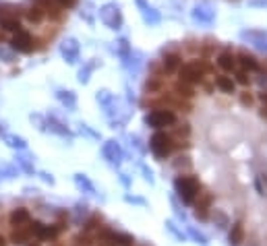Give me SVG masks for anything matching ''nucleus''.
<instances>
[{"label":"nucleus","mask_w":267,"mask_h":246,"mask_svg":"<svg viewBox=\"0 0 267 246\" xmlns=\"http://www.w3.org/2000/svg\"><path fill=\"white\" fill-rule=\"evenodd\" d=\"M0 58H3L5 62H15V50L11 48H3V46H0Z\"/></svg>","instance_id":"nucleus-36"},{"label":"nucleus","mask_w":267,"mask_h":246,"mask_svg":"<svg viewBox=\"0 0 267 246\" xmlns=\"http://www.w3.org/2000/svg\"><path fill=\"white\" fill-rule=\"evenodd\" d=\"M0 42H3V33H0Z\"/></svg>","instance_id":"nucleus-55"},{"label":"nucleus","mask_w":267,"mask_h":246,"mask_svg":"<svg viewBox=\"0 0 267 246\" xmlns=\"http://www.w3.org/2000/svg\"><path fill=\"white\" fill-rule=\"evenodd\" d=\"M209 70H211V66L205 60H191L178 68V77L182 83L195 85V83H203V79Z\"/></svg>","instance_id":"nucleus-1"},{"label":"nucleus","mask_w":267,"mask_h":246,"mask_svg":"<svg viewBox=\"0 0 267 246\" xmlns=\"http://www.w3.org/2000/svg\"><path fill=\"white\" fill-rule=\"evenodd\" d=\"M215 87H218L222 93H228V95L236 93V83L228 75H218V79H215Z\"/></svg>","instance_id":"nucleus-19"},{"label":"nucleus","mask_w":267,"mask_h":246,"mask_svg":"<svg viewBox=\"0 0 267 246\" xmlns=\"http://www.w3.org/2000/svg\"><path fill=\"white\" fill-rule=\"evenodd\" d=\"M166 227H168V230H170V232H172V234H174V236H176V238H178L180 242H185V240H187V236H185V234H182L180 230H176L174 221H166Z\"/></svg>","instance_id":"nucleus-39"},{"label":"nucleus","mask_w":267,"mask_h":246,"mask_svg":"<svg viewBox=\"0 0 267 246\" xmlns=\"http://www.w3.org/2000/svg\"><path fill=\"white\" fill-rule=\"evenodd\" d=\"M52 246H62V244H60V242H54V244H52Z\"/></svg>","instance_id":"nucleus-54"},{"label":"nucleus","mask_w":267,"mask_h":246,"mask_svg":"<svg viewBox=\"0 0 267 246\" xmlns=\"http://www.w3.org/2000/svg\"><path fill=\"white\" fill-rule=\"evenodd\" d=\"M36 42H33V38L27 33V31H23V29H19L15 35H13V40H11V48L15 50V52H21V54H29V52L36 48L33 46Z\"/></svg>","instance_id":"nucleus-6"},{"label":"nucleus","mask_w":267,"mask_h":246,"mask_svg":"<svg viewBox=\"0 0 267 246\" xmlns=\"http://www.w3.org/2000/svg\"><path fill=\"white\" fill-rule=\"evenodd\" d=\"M17 166H19L25 174H33V164H31V157H25V155H19L17 157Z\"/></svg>","instance_id":"nucleus-32"},{"label":"nucleus","mask_w":267,"mask_h":246,"mask_svg":"<svg viewBox=\"0 0 267 246\" xmlns=\"http://www.w3.org/2000/svg\"><path fill=\"white\" fill-rule=\"evenodd\" d=\"M75 184H77L83 192H87V195H95V186L91 184V180L87 178L85 174H77V176H75Z\"/></svg>","instance_id":"nucleus-23"},{"label":"nucleus","mask_w":267,"mask_h":246,"mask_svg":"<svg viewBox=\"0 0 267 246\" xmlns=\"http://www.w3.org/2000/svg\"><path fill=\"white\" fill-rule=\"evenodd\" d=\"M23 15H25V19H27L31 25H40V23L44 21V17H46V13L42 11V7H38L36 3H33L31 7H27V9L23 11Z\"/></svg>","instance_id":"nucleus-17"},{"label":"nucleus","mask_w":267,"mask_h":246,"mask_svg":"<svg viewBox=\"0 0 267 246\" xmlns=\"http://www.w3.org/2000/svg\"><path fill=\"white\" fill-rule=\"evenodd\" d=\"M149 149L154 151L156 157L164 160V157H168L174 149V143H172V137L166 135V133H156L152 139H149Z\"/></svg>","instance_id":"nucleus-4"},{"label":"nucleus","mask_w":267,"mask_h":246,"mask_svg":"<svg viewBox=\"0 0 267 246\" xmlns=\"http://www.w3.org/2000/svg\"><path fill=\"white\" fill-rule=\"evenodd\" d=\"M0 246H7V240H5L3 236H0Z\"/></svg>","instance_id":"nucleus-52"},{"label":"nucleus","mask_w":267,"mask_h":246,"mask_svg":"<svg viewBox=\"0 0 267 246\" xmlns=\"http://www.w3.org/2000/svg\"><path fill=\"white\" fill-rule=\"evenodd\" d=\"M46 127H48V131H52V133H56V135H60V137H71V131L66 129L62 122H58L56 118H48Z\"/></svg>","instance_id":"nucleus-24"},{"label":"nucleus","mask_w":267,"mask_h":246,"mask_svg":"<svg viewBox=\"0 0 267 246\" xmlns=\"http://www.w3.org/2000/svg\"><path fill=\"white\" fill-rule=\"evenodd\" d=\"M211 201H213V197L209 195V192H203V195L199 197V201L195 203V211H193L197 219L205 221V219L209 217V207H211Z\"/></svg>","instance_id":"nucleus-12"},{"label":"nucleus","mask_w":267,"mask_h":246,"mask_svg":"<svg viewBox=\"0 0 267 246\" xmlns=\"http://www.w3.org/2000/svg\"><path fill=\"white\" fill-rule=\"evenodd\" d=\"M13 170L11 168H3V172H0V180H3V178H13Z\"/></svg>","instance_id":"nucleus-48"},{"label":"nucleus","mask_w":267,"mask_h":246,"mask_svg":"<svg viewBox=\"0 0 267 246\" xmlns=\"http://www.w3.org/2000/svg\"><path fill=\"white\" fill-rule=\"evenodd\" d=\"M180 66H182V56L178 54V52H168V54L162 58L164 75H176Z\"/></svg>","instance_id":"nucleus-11"},{"label":"nucleus","mask_w":267,"mask_h":246,"mask_svg":"<svg viewBox=\"0 0 267 246\" xmlns=\"http://www.w3.org/2000/svg\"><path fill=\"white\" fill-rule=\"evenodd\" d=\"M77 246H79V244H77Z\"/></svg>","instance_id":"nucleus-57"},{"label":"nucleus","mask_w":267,"mask_h":246,"mask_svg":"<svg viewBox=\"0 0 267 246\" xmlns=\"http://www.w3.org/2000/svg\"><path fill=\"white\" fill-rule=\"evenodd\" d=\"M234 83H240V85H248L251 83V79H248V73L246 70H236V79Z\"/></svg>","instance_id":"nucleus-40"},{"label":"nucleus","mask_w":267,"mask_h":246,"mask_svg":"<svg viewBox=\"0 0 267 246\" xmlns=\"http://www.w3.org/2000/svg\"><path fill=\"white\" fill-rule=\"evenodd\" d=\"M213 219H215V225H218L220 230H224L226 225H230V221H228L226 213H222V211H218V209H215V215H213Z\"/></svg>","instance_id":"nucleus-34"},{"label":"nucleus","mask_w":267,"mask_h":246,"mask_svg":"<svg viewBox=\"0 0 267 246\" xmlns=\"http://www.w3.org/2000/svg\"><path fill=\"white\" fill-rule=\"evenodd\" d=\"M145 125L152 127V129H166V127H172L176 125V114L172 110H166V108H158L154 112H149L145 116Z\"/></svg>","instance_id":"nucleus-3"},{"label":"nucleus","mask_w":267,"mask_h":246,"mask_svg":"<svg viewBox=\"0 0 267 246\" xmlns=\"http://www.w3.org/2000/svg\"><path fill=\"white\" fill-rule=\"evenodd\" d=\"M193 19L197 23H203V25H211L215 19V11L209 5H199L193 9Z\"/></svg>","instance_id":"nucleus-13"},{"label":"nucleus","mask_w":267,"mask_h":246,"mask_svg":"<svg viewBox=\"0 0 267 246\" xmlns=\"http://www.w3.org/2000/svg\"><path fill=\"white\" fill-rule=\"evenodd\" d=\"M255 188L261 197H267V174H259L255 180Z\"/></svg>","instance_id":"nucleus-31"},{"label":"nucleus","mask_w":267,"mask_h":246,"mask_svg":"<svg viewBox=\"0 0 267 246\" xmlns=\"http://www.w3.org/2000/svg\"><path fill=\"white\" fill-rule=\"evenodd\" d=\"M0 27H3L5 31L17 33V31L21 29V21H19V17H11V19H0Z\"/></svg>","instance_id":"nucleus-27"},{"label":"nucleus","mask_w":267,"mask_h":246,"mask_svg":"<svg viewBox=\"0 0 267 246\" xmlns=\"http://www.w3.org/2000/svg\"><path fill=\"white\" fill-rule=\"evenodd\" d=\"M5 143L11 147V149H27V141L23 137H17V135H5Z\"/></svg>","instance_id":"nucleus-25"},{"label":"nucleus","mask_w":267,"mask_h":246,"mask_svg":"<svg viewBox=\"0 0 267 246\" xmlns=\"http://www.w3.org/2000/svg\"><path fill=\"white\" fill-rule=\"evenodd\" d=\"M259 114H261V118H265V120H267V105H263Z\"/></svg>","instance_id":"nucleus-51"},{"label":"nucleus","mask_w":267,"mask_h":246,"mask_svg":"<svg viewBox=\"0 0 267 246\" xmlns=\"http://www.w3.org/2000/svg\"><path fill=\"white\" fill-rule=\"evenodd\" d=\"M118 50H120V56H122V58H128V54H130V48H128V42H126L124 38L118 42Z\"/></svg>","instance_id":"nucleus-42"},{"label":"nucleus","mask_w":267,"mask_h":246,"mask_svg":"<svg viewBox=\"0 0 267 246\" xmlns=\"http://www.w3.org/2000/svg\"><path fill=\"white\" fill-rule=\"evenodd\" d=\"M99 221H102L99 217H93V219H89V221H87V225H85V230H87V232H93V230H97V223H99Z\"/></svg>","instance_id":"nucleus-45"},{"label":"nucleus","mask_w":267,"mask_h":246,"mask_svg":"<svg viewBox=\"0 0 267 246\" xmlns=\"http://www.w3.org/2000/svg\"><path fill=\"white\" fill-rule=\"evenodd\" d=\"M174 188L178 192V197L187 205H191L199 197V188H201V184H199V180L195 178V176H178V178L174 180Z\"/></svg>","instance_id":"nucleus-2"},{"label":"nucleus","mask_w":267,"mask_h":246,"mask_svg":"<svg viewBox=\"0 0 267 246\" xmlns=\"http://www.w3.org/2000/svg\"><path fill=\"white\" fill-rule=\"evenodd\" d=\"M38 7H42V11L46 13V15H50V19H60V15H62V11H60V5L56 3V0H33Z\"/></svg>","instance_id":"nucleus-16"},{"label":"nucleus","mask_w":267,"mask_h":246,"mask_svg":"<svg viewBox=\"0 0 267 246\" xmlns=\"http://www.w3.org/2000/svg\"><path fill=\"white\" fill-rule=\"evenodd\" d=\"M75 242H77L79 246H91V244H93V240H91L89 234H79V236L75 238Z\"/></svg>","instance_id":"nucleus-41"},{"label":"nucleus","mask_w":267,"mask_h":246,"mask_svg":"<svg viewBox=\"0 0 267 246\" xmlns=\"http://www.w3.org/2000/svg\"><path fill=\"white\" fill-rule=\"evenodd\" d=\"M240 103L244 105V108H251V105L255 103V97H253V93L242 91V93H240Z\"/></svg>","instance_id":"nucleus-38"},{"label":"nucleus","mask_w":267,"mask_h":246,"mask_svg":"<svg viewBox=\"0 0 267 246\" xmlns=\"http://www.w3.org/2000/svg\"><path fill=\"white\" fill-rule=\"evenodd\" d=\"M60 54L69 64H75L79 60V44H77V40H73V38L64 40L60 44Z\"/></svg>","instance_id":"nucleus-10"},{"label":"nucleus","mask_w":267,"mask_h":246,"mask_svg":"<svg viewBox=\"0 0 267 246\" xmlns=\"http://www.w3.org/2000/svg\"><path fill=\"white\" fill-rule=\"evenodd\" d=\"M145 93H162V79L149 77V81L145 83Z\"/></svg>","instance_id":"nucleus-29"},{"label":"nucleus","mask_w":267,"mask_h":246,"mask_svg":"<svg viewBox=\"0 0 267 246\" xmlns=\"http://www.w3.org/2000/svg\"><path fill=\"white\" fill-rule=\"evenodd\" d=\"M44 230H46V225H44L42 221H33V223H29V232H31L33 236L44 238Z\"/></svg>","instance_id":"nucleus-33"},{"label":"nucleus","mask_w":267,"mask_h":246,"mask_svg":"<svg viewBox=\"0 0 267 246\" xmlns=\"http://www.w3.org/2000/svg\"><path fill=\"white\" fill-rule=\"evenodd\" d=\"M126 201L128 203H139V205H143V199H137V197H126Z\"/></svg>","instance_id":"nucleus-50"},{"label":"nucleus","mask_w":267,"mask_h":246,"mask_svg":"<svg viewBox=\"0 0 267 246\" xmlns=\"http://www.w3.org/2000/svg\"><path fill=\"white\" fill-rule=\"evenodd\" d=\"M56 3H58L60 7H64V9H73V7H77L79 0H56Z\"/></svg>","instance_id":"nucleus-46"},{"label":"nucleus","mask_w":267,"mask_h":246,"mask_svg":"<svg viewBox=\"0 0 267 246\" xmlns=\"http://www.w3.org/2000/svg\"><path fill=\"white\" fill-rule=\"evenodd\" d=\"M240 38L246 40L248 44H253L257 50L261 52H267V33L261 31V29H251V31H242Z\"/></svg>","instance_id":"nucleus-7"},{"label":"nucleus","mask_w":267,"mask_h":246,"mask_svg":"<svg viewBox=\"0 0 267 246\" xmlns=\"http://www.w3.org/2000/svg\"><path fill=\"white\" fill-rule=\"evenodd\" d=\"M218 66L224 70V73H234L236 66H238V60H236V54L230 50H224L218 54Z\"/></svg>","instance_id":"nucleus-14"},{"label":"nucleus","mask_w":267,"mask_h":246,"mask_svg":"<svg viewBox=\"0 0 267 246\" xmlns=\"http://www.w3.org/2000/svg\"><path fill=\"white\" fill-rule=\"evenodd\" d=\"M102 155L112 166H120V162H122V149L116 141H106L104 147H102Z\"/></svg>","instance_id":"nucleus-8"},{"label":"nucleus","mask_w":267,"mask_h":246,"mask_svg":"<svg viewBox=\"0 0 267 246\" xmlns=\"http://www.w3.org/2000/svg\"><path fill=\"white\" fill-rule=\"evenodd\" d=\"M40 178L48 184H54V178H52V174H48V172H40Z\"/></svg>","instance_id":"nucleus-47"},{"label":"nucleus","mask_w":267,"mask_h":246,"mask_svg":"<svg viewBox=\"0 0 267 246\" xmlns=\"http://www.w3.org/2000/svg\"><path fill=\"white\" fill-rule=\"evenodd\" d=\"M232 246H240L244 242V223L242 221H234L230 227V236H228Z\"/></svg>","instance_id":"nucleus-18"},{"label":"nucleus","mask_w":267,"mask_h":246,"mask_svg":"<svg viewBox=\"0 0 267 246\" xmlns=\"http://www.w3.org/2000/svg\"><path fill=\"white\" fill-rule=\"evenodd\" d=\"M99 19H102L104 25H108L110 29L122 27V13L116 5H106V7L99 9Z\"/></svg>","instance_id":"nucleus-5"},{"label":"nucleus","mask_w":267,"mask_h":246,"mask_svg":"<svg viewBox=\"0 0 267 246\" xmlns=\"http://www.w3.org/2000/svg\"><path fill=\"white\" fill-rule=\"evenodd\" d=\"M11 17H19V9L9 3H0V19H11Z\"/></svg>","instance_id":"nucleus-28"},{"label":"nucleus","mask_w":267,"mask_h":246,"mask_svg":"<svg viewBox=\"0 0 267 246\" xmlns=\"http://www.w3.org/2000/svg\"><path fill=\"white\" fill-rule=\"evenodd\" d=\"M236 60H238V66L246 70V73H257L259 70V60L253 54H248V52H238Z\"/></svg>","instance_id":"nucleus-15"},{"label":"nucleus","mask_w":267,"mask_h":246,"mask_svg":"<svg viewBox=\"0 0 267 246\" xmlns=\"http://www.w3.org/2000/svg\"><path fill=\"white\" fill-rule=\"evenodd\" d=\"M110 238L116 242V246H132V242H135V238L128 236V234H116V232H112Z\"/></svg>","instance_id":"nucleus-30"},{"label":"nucleus","mask_w":267,"mask_h":246,"mask_svg":"<svg viewBox=\"0 0 267 246\" xmlns=\"http://www.w3.org/2000/svg\"><path fill=\"white\" fill-rule=\"evenodd\" d=\"M174 93H176V95H180L182 99H193V97H195V89H193V85L182 83V81H178V83L174 85Z\"/></svg>","instance_id":"nucleus-22"},{"label":"nucleus","mask_w":267,"mask_h":246,"mask_svg":"<svg viewBox=\"0 0 267 246\" xmlns=\"http://www.w3.org/2000/svg\"><path fill=\"white\" fill-rule=\"evenodd\" d=\"M93 68H95L93 62H89L85 68H81V70H79V81H81V83H87V81H89V73H91Z\"/></svg>","instance_id":"nucleus-35"},{"label":"nucleus","mask_w":267,"mask_h":246,"mask_svg":"<svg viewBox=\"0 0 267 246\" xmlns=\"http://www.w3.org/2000/svg\"><path fill=\"white\" fill-rule=\"evenodd\" d=\"M211 48H213V42H211V40H207V42H205V46H203V52H205V54H209Z\"/></svg>","instance_id":"nucleus-49"},{"label":"nucleus","mask_w":267,"mask_h":246,"mask_svg":"<svg viewBox=\"0 0 267 246\" xmlns=\"http://www.w3.org/2000/svg\"><path fill=\"white\" fill-rule=\"evenodd\" d=\"M0 133H3V131H0Z\"/></svg>","instance_id":"nucleus-56"},{"label":"nucleus","mask_w":267,"mask_h":246,"mask_svg":"<svg viewBox=\"0 0 267 246\" xmlns=\"http://www.w3.org/2000/svg\"><path fill=\"white\" fill-rule=\"evenodd\" d=\"M174 168L176 170H180V168H185V170H191V160L187 155H180V157H176V162H174Z\"/></svg>","instance_id":"nucleus-37"},{"label":"nucleus","mask_w":267,"mask_h":246,"mask_svg":"<svg viewBox=\"0 0 267 246\" xmlns=\"http://www.w3.org/2000/svg\"><path fill=\"white\" fill-rule=\"evenodd\" d=\"M56 97H58V101L62 103V105H66V110H75L77 108V97H75V93L73 91H56Z\"/></svg>","instance_id":"nucleus-21"},{"label":"nucleus","mask_w":267,"mask_h":246,"mask_svg":"<svg viewBox=\"0 0 267 246\" xmlns=\"http://www.w3.org/2000/svg\"><path fill=\"white\" fill-rule=\"evenodd\" d=\"M29 223V211L27 209H15L11 213V225L15 227H23Z\"/></svg>","instance_id":"nucleus-20"},{"label":"nucleus","mask_w":267,"mask_h":246,"mask_svg":"<svg viewBox=\"0 0 267 246\" xmlns=\"http://www.w3.org/2000/svg\"><path fill=\"white\" fill-rule=\"evenodd\" d=\"M189 232H191V236H193V238H195L199 244H205V242H207V236H203L201 232H197L195 227H189Z\"/></svg>","instance_id":"nucleus-43"},{"label":"nucleus","mask_w":267,"mask_h":246,"mask_svg":"<svg viewBox=\"0 0 267 246\" xmlns=\"http://www.w3.org/2000/svg\"><path fill=\"white\" fill-rule=\"evenodd\" d=\"M189 133H191L189 125H180V127H176V137H189Z\"/></svg>","instance_id":"nucleus-44"},{"label":"nucleus","mask_w":267,"mask_h":246,"mask_svg":"<svg viewBox=\"0 0 267 246\" xmlns=\"http://www.w3.org/2000/svg\"><path fill=\"white\" fill-rule=\"evenodd\" d=\"M137 3V7H139V11H141V17H143V21L147 23V25H158L160 21H162V15L147 3V0H135Z\"/></svg>","instance_id":"nucleus-9"},{"label":"nucleus","mask_w":267,"mask_h":246,"mask_svg":"<svg viewBox=\"0 0 267 246\" xmlns=\"http://www.w3.org/2000/svg\"><path fill=\"white\" fill-rule=\"evenodd\" d=\"M29 236H31L29 227H27V230H23V227H17V230L11 234V244H15V246H19V244H27Z\"/></svg>","instance_id":"nucleus-26"},{"label":"nucleus","mask_w":267,"mask_h":246,"mask_svg":"<svg viewBox=\"0 0 267 246\" xmlns=\"http://www.w3.org/2000/svg\"><path fill=\"white\" fill-rule=\"evenodd\" d=\"M25 246H40V244H38V242H33V244H25Z\"/></svg>","instance_id":"nucleus-53"}]
</instances>
